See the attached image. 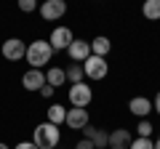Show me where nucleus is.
Listing matches in <instances>:
<instances>
[{"label": "nucleus", "instance_id": "nucleus-1", "mask_svg": "<svg viewBox=\"0 0 160 149\" xmlns=\"http://www.w3.org/2000/svg\"><path fill=\"white\" fill-rule=\"evenodd\" d=\"M51 56H53V48H51V43L48 40H32V43H27V64H29V69H43L48 61H51Z\"/></svg>", "mask_w": 160, "mask_h": 149}, {"label": "nucleus", "instance_id": "nucleus-2", "mask_svg": "<svg viewBox=\"0 0 160 149\" xmlns=\"http://www.w3.org/2000/svg\"><path fill=\"white\" fill-rule=\"evenodd\" d=\"M32 141L38 144L40 149H56L59 141H62V133H59V125H53V123H40L38 128H35L32 133Z\"/></svg>", "mask_w": 160, "mask_h": 149}, {"label": "nucleus", "instance_id": "nucleus-3", "mask_svg": "<svg viewBox=\"0 0 160 149\" xmlns=\"http://www.w3.org/2000/svg\"><path fill=\"white\" fill-rule=\"evenodd\" d=\"M83 72H86V77L88 80H93V83H99V80H104L107 77V72H109V64H107V59H102V56H88L86 61H83Z\"/></svg>", "mask_w": 160, "mask_h": 149}, {"label": "nucleus", "instance_id": "nucleus-4", "mask_svg": "<svg viewBox=\"0 0 160 149\" xmlns=\"http://www.w3.org/2000/svg\"><path fill=\"white\" fill-rule=\"evenodd\" d=\"M67 99H69L72 107H88V104L93 101V91H91V85H88L86 80H83V83H72Z\"/></svg>", "mask_w": 160, "mask_h": 149}, {"label": "nucleus", "instance_id": "nucleus-5", "mask_svg": "<svg viewBox=\"0 0 160 149\" xmlns=\"http://www.w3.org/2000/svg\"><path fill=\"white\" fill-rule=\"evenodd\" d=\"M67 13V0H43L40 3V16L46 22H59Z\"/></svg>", "mask_w": 160, "mask_h": 149}, {"label": "nucleus", "instance_id": "nucleus-6", "mask_svg": "<svg viewBox=\"0 0 160 149\" xmlns=\"http://www.w3.org/2000/svg\"><path fill=\"white\" fill-rule=\"evenodd\" d=\"M24 56H27V43L24 40L8 37V40L3 43V59H8V61H22Z\"/></svg>", "mask_w": 160, "mask_h": 149}, {"label": "nucleus", "instance_id": "nucleus-7", "mask_svg": "<svg viewBox=\"0 0 160 149\" xmlns=\"http://www.w3.org/2000/svg\"><path fill=\"white\" fill-rule=\"evenodd\" d=\"M64 125L72 128V131H83L86 125H91L88 109H86V107H72V109H67V123H64Z\"/></svg>", "mask_w": 160, "mask_h": 149}, {"label": "nucleus", "instance_id": "nucleus-8", "mask_svg": "<svg viewBox=\"0 0 160 149\" xmlns=\"http://www.w3.org/2000/svg\"><path fill=\"white\" fill-rule=\"evenodd\" d=\"M72 40H75V35H72V29H69V27H56L51 32V37H48V43H51L53 51H67Z\"/></svg>", "mask_w": 160, "mask_h": 149}, {"label": "nucleus", "instance_id": "nucleus-9", "mask_svg": "<svg viewBox=\"0 0 160 149\" xmlns=\"http://www.w3.org/2000/svg\"><path fill=\"white\" fill-rule=\"evenodd\" d=\"M67 53H69V59H72V61L83 64V61H86L88 56H91V40H83V37H75V40L69 43Z\"/></svg>", "mask_w": 160, "mask_h": 149}, {"label": "nucleus", "instance_id": "nucleus-10", "mask_svg": "<svg viewBox=\"0 0 160 149\" xmlns=\"http://www.w3.org/2000/svg\"><path fill=\"white\" fill-rule=\"evenodd\" d=\"M22 85L27 88V91H40V88L46 85V72L43 69H27V72L22 74Z\"/></svg>", "mask_w": 160, "mask_h": 149}, {"label": "nucleus", "instance_id": "nucleus-11", "mask_svg": "<svg viewBox=\"0 0 160 149\" xmlns=\"http://www.w3.org/2000/svg\"><path fill=\"white\" fill-rule=\"evenodd\" d=\"M83 138H88L96 149H107V147H109V133L102 131V128H93V125H86V128H83Z\"/></svg>", "mask_w": 160, "mask_h": 149}, {"label": "nucleus", "instance_id": "nucleus-12", "mask_svg": "<svg viewBox=\"0 0 160 149\" xmlns=\"http://www.w3.org/2000/svg\"><path fill=\"white\" fill-rule=\"evenodd\" d=\"M128 109H131V115L139 117V120H147V115L152 112V101H149L147 96H133L131 101H128Z\"/></svg>", "mask_w": 160, "mask_h": 149}, {"label": "nucleus", "instance_id": "nucleus-13", "mask_svg": "<svg viewBox=\"0 0 160 149\" xmlns=\"http://www.w3.org/2000/svg\"><path fill=\"white\" fill-rule=\"evenodd\" d=\"M131 133H128V128H118V131L109 133V149H128L131 147Z\"/></svg>", "mask_w": 160, "mask_h": 149}, {"label": "nucleus", "instance_id": "nucleus-14", "mask_svg": "<svg viewBox=\"0 0 160 149\" xmlns=\"http://www.w3.org/2000/svg\"><path fill=\"white\" fill-rule=\"evenodd\" d=\"M109 51H112V43H109V37L99 35V37H93V40H91V53H93V56L107 59V53H109Z\"/></svg>", "mask_w": 160, "mask_h": 149}, {"label": "nucleus", "instance_id": "nucleus-15", "mask_svg": "<svg viewBox=\"0 0 160 149\" xmlns=\"http://www.w3.org/2000/svg\"><path fill=\"white\" fill-rule=\"evenodd\" d=\"M46 117H48V123H53V125H64V123H67V109H64L62 104H51L48 112H46Z\"/></svg>", "mask_w": 160, "mask_h": 149}, {"label": "nucleus", "instance_id": "nucleus-16", "mask_svg": "<svg viewBox=\"0 0 160 149\" xmlns=\"http://www.w3.org/2000/svg\"><path fill=\"white\" fill-rule=\"evenodd\" d=\"M46 83H48V85H53V88L64 85V83H67V69H62V67H51V69L46 72Z\"/></svg>", "mask_w": 160, "mask_h": 149}, {"label": "nucleus", "instance_id": "nucleus-17", "mask_svg": "<svg viewBox=\"0 0 160 149\" xmlns=\"http://www.w3.org/2000/svg\"><path fill=\"white\" fill-rule=\"evenodd\" d=\"M142 13H144V19H149V22H158L160 19V0H144Z\"/></svg>", "mask_w": 160, "mask_h": 149}, {"label": "nucleus", "instance_id": "nucleus-18", "mask_svg": "<svg viewBox=\"0 0 160 149\" xmlns=\"http://www.w3.org/2000/svg\"><path fill=\"white\" fill-rule=\"evenodd\" d=\"M67 80H69V83H83V80H86L83 64H78V61H75V64H69V67H67Z\"/></svg>", "mask_w": 160, "mask_h": 149}, {"label": "nucleus", "instance_id": "nucleus-19", "mask_svg": "<svg viewBox=\"0 0 160 149\" xmlns=\"http://www.w3.org/2000/svg\"><path fill=\"white\" fill-rule=\"evenodd\" d=\"M152 131H155V125L149 120H139V125H136V133L142 138H152Z\"/></svg>", "mask_w": 160, "mask_h": 149}, {"label": "nucleus", "instance_id": "nucleus-20", "mask_svg": "<svg viewBox=\"0 0 160 149\" xmlns=\"http://www.w3.org/2000/svg\"><path fill=\"white\" fill-rule=\"evenodd\" d=\"M128 149H155V141H152V138H142V136H136V138L131 141V147H128Z\"/></svg>", "mask_w": 160, "mask_h": 149}, {"label": "nucleus", "instance_id": "nucleus-21", "mask_svg": "<svg viewBox=\"0 0 160 149\" xmlns=\"http://www.w3.org/2000/svg\"><path fill=\"white\" fill-rule=\"evenodd\" d=\"M16 6L22 13H32V11H38V0H16Z\"/></svg>", "mask_w": 160, "mask_h": 149}, {"label": "nucleus", "instance_id": "nucleus-22", "mask_svg": "<svg viewBox=\"0 0 160 149\" xmlns=\"http://www.w3.org/2000/svg\"><path fill=\"white\" fill-rule=\"evenodd\" d=\"M40 96H43V99H51L53 96V93H56V88H53V85H48V83H46V85H43V88H40Z\"/></svg>", "mask_w": 160, "mask_h": 149}, {"label": "nucleus", "instance_id": "nucleus-23", "mask_svg": "<svg viewBox=\"0 0 160 149\" xmlns=\"http://www.w3.org/2000/svg\"><path fill=\"white\" fill-rule=\"evenodd\" d=\"M75 149H96V147H93V144L88 141V138H80V141L75 144Z\"/></svg>", "mask_w": 160, "mask_h": 149}, {"label": "nucleus", "instance_id": "nucleus-24", "mask_svg": "<svg viewBox=\"0 0 160 149\" xmlns=\"http://www.w3.org/2000/svg\"><path fill=\"white\" fill-rule=\"evenodd\" d=\"M13 149H40V147H38L35 141H22V144H16Z\"/></svg>", "mask_w": 160, "mask_h": 149}, {"label": "nucleus", "instance_id": "nucleus-25", "mask_svg": "<svg viewBox=\"0 0 160 149\" xmlns=\"http://www.w3.org/2000/svg\"><path fill=\"white\" fill-rule=\"evenodd\" d=\"M152 109H155V112L160 115V91L155 93V99H152Z\"/></svg>", "mask_w": 160, "mask_h": 149}, {"label": "nucleus", "instance_id": "nucleus-26", "mask_svg": "<svg viewBox=\"0 0 160 149\" xmlns=\"http://www.w3.org/2000/svg\"><path fill=\"white\" fill-rule=\"evenodd\" d=\"M0 149H11V147H8V144H3V141H0Z\"/></svg>", "mask_w": 160, "mask_h": 149}, {"label": "nucleus", "instance_id": "nucleus-27", "mask_svg": "<svg viewBox=\"0 0 160 149\" xmlns=\"http://www.w3.org/2000/svg\"><path fill=\"white\" fill-rule=\"evenodd\" d=\"M155 149H160V138H158V141H155Z\"/></svg>", "mask_w": 160, "mask_h": 149}]
</instances>
